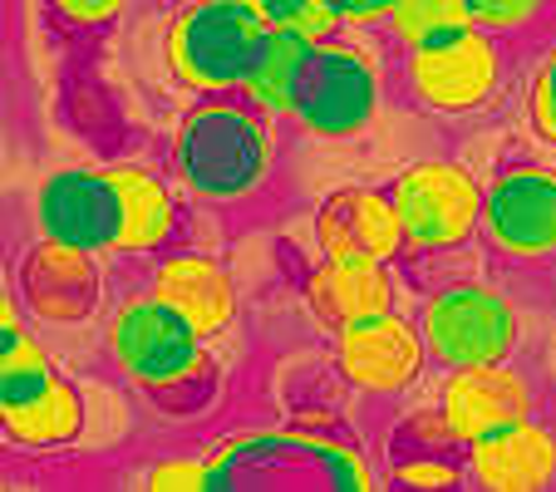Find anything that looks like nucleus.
<instances>
[{"label":"nucleus","mask_w":556,"mask_h":492,"mask_svg":"<svg viewBox=\"0 0 556 492\" xmlns=\"http://www.w3.org/2000/svg\"><path fill=\"white\" fill-rule=\"evenodd\" d=\"M104 350L118 379L173 419L202 414L222 389V359L212 355V340H202L153 291L114 301L104 320Z\"/></svg>","instance_id":"obj_1"},{"label":"nucleus","mask_w":556,"mask_h":492,"mask_svg":"<svg viewBox=\"0 0 556 492\" xmlns=\"http://www.w3.org/2000/svg\"><path fill=\"white\" fill-rule=\"evenodd\" d=\"M276 118L242 94H198L173 134V178L188 198L231 207L252 202L276 173Z\"/></svg>","instance_id":"obj_2"},{"label":"nucleus","mask_w":556,"mask_h":492,"mask_svg":"<svg viewBox=\"0 0 556 492\" xmlns=\"http://www.w3.org/2000/svg\"><path fill=\"white\" fill-rule=\"evenodd\" d=\"M212 458V492L227 488H326V492H369L375 468L359 449H345L336 439L305 429H252L237 439L217 443Z\"/></svg>","instance_id":"obj_3"},{"label":"nucleus","mask_w":556,"mask_h":492,"mask_svg":"<svg viewBox=\"0 0 556 492\" xmlns=\"http://www.w3.org/2000/svg\"><path fill=\"white\" fill-rule=\"evenodd\" d=\"M389 202L400 212L404 252L400 262H433L463 252L483 227V182L458 157H419L384 182Z\"/></svg>","instance_id":"obj_4"},{"label":"nucleus","mask_w":556,"mask_h":492,"mask_svg":"<svg viewBox=\"0 0 556 492\" xmlns=\"http://www.w3.org/2000/svg\"><path fill=\"white\" fill-rule=\"evenodd\" d=\"M419 336L433 369H468L513 359L522 345V315L513 295H503L488 281H443L419 305Z\"/></svg>","instance_id":"obj_5"},{"label":"nucleus","mask_w":556,"mask_h":492,"mask_svg":"<svg viewBox=\"0 0 556 492\" xmlns=\"http://www.w3.org/2000/svg\"><path fill=\"white\" fill-rule=\"evenodd\" d=\"M379 104H384V64H379L375 45L330 35L305 60L291 124L311 138L345 143L375 124Z\"/></svg>","instance_id":"obj_6"},{"label":"nucleus","mask_w":556,"mask_h":492,"mask_svg":"<svg viewBox=\"0 0 556 492\" xmlns=\"http://www.w3.org/2000/svg\"><path fill=\"white\" fill-rule=\"evenodd\" d=\"M266 35L256 5L242 0H188L168 25V70L192 99L198 94H237L247 64Z\"/></svg>","instance_id":"obj_7"},{"label":"nucleus","mask_w":556,"mask_h":492,"mask_svg":"<svg viewBox=\"0 0 556 492\" xmlns=\"http://www.w3.org/2000/svg\"><path fill=\"white\" fill-rule=\"evenodd\" d=\"M507 74V54L497 45V35L468 30L448 35V40L419 45V50H404V89L424 114L439 118H468L483 114L497 99Z\"/></svg>","instance_id":"obj_8"},{"label":"nucleus","mask_w":556,"mask_h":492,"mask_svg":"<svg viewBox=\"0 0 556 492\" xmlns=\"http://www.w3.org/2000/svg\"><path fill=\"white\" fill-rule=\"evenodd\" d=\"M478 237L507 262H552L556 256V168L507 163L483 182V227Z\"/></svg>","instance_id":"obj_9"},{"label":"nucleus","mask_w":556,"mask_h":492,"mask_svg":"<svg viewBox=\"0 0 556 492\" xmlns=\"http://www.w3.org/2000/svg\"><path fill=\"white\" fill-rule=\"evenodd\" d=\"M99 262H104V256L40 237L35 247H25L11 272L15 301H21V311H30L35 320L54 325V330L89 325L104 311V295H109L104 266Z\"/></svg>","instance_id":"obj_10"},{"label":"nucleus","mask_w":556,"mask_h":492,"mask_svg":"<svg viewBox=\"0 0 556 492\" xmlns=\"http://www.w3.org/2000/svg\"><path fill=\"white\" fill-rule=\"evenodd\" d=\"M35 227L40 237L79 247L94 256L118 252L124 231V182L118 168H60L35 192Z\"/></svg>","instance_id":"obj_11"},{"label":"nucleus","mask_w":556,"mask_h":492,"mask_svg":"<svg viewBox=\"0 0 556 492\" xmlns=\"http://www.w3.org/2000/svg\"><path fill=\"white\" fill-rule=\"evenodd\" d=\"M336 369L359 394H409L429 369L419 320L404 311H379L336 330Z\"/></svg>","instance_id":"obj_12"},{"label":"nucleus","mask_w":556,"mask_h":492,"mask_svg":"<svg viewBox=\"0 0 556 492\" xmlns=\"http://www.w3.org/2000/svg\"><path fill=\"white\" fill-rule=\"evenodd\" d=\"M429 404L439 408L448 439L463 449V443H472L478 433H493V429H503V424L536 414V384L527 369L513 365V359L443 369V379H439Z\"/></svg>","instance_id":"obj_13"},{"label":"nucleus","mask_w":556,"mask_h":492,"mask_svg":"<svg viewBox=\"0 0 556 492\" xmlns=\"http://www.w3.org/2000/svg\"><path fill=\"white\" fill-rule=\"evenodd\" d=\"M463 478L488 492H546L556 488V424L513 419L463 443Z\"/></svg>","instance_id":"obj_14"},{"label":"nucleus","mask_w":556,"mask_h":492,"mask_svg":"<svg viewBox=\"0 0 556 492\" xmlns=\"http://www.w3.org/2000/svg\"><path fill=\"white\" fill-rule=\"evenodd\" d=\"M148 291L168 305L173 315H182L202 340L231 336V325L242 315L237 281L207 252H157L153 272H148Z\"/></svg>","instance_id":"obj_15"},{"label":"nucleus","mask_w":556,"mask_h":492,"mask_svg":"<svg viewBox=\"0 0 556 492\" xmlns=\"http://www.w3.org/2000/svg\"><path fill=\"white\" fill-rule=\"evenodd\" d=\"M315 252L320 256H375V262H400L404 231L400 212L384 188H336L315 207Z\"/></svg>","instance_id":"obj_16"},{"label":"nucleus","mask_w":556,"mask_h":492,"mask_svg":"<svg viewBox=\"0 0 556 492\" xmlns=\"http://www.w3.org/2000/svg\"><path fill=\"white\" fill-rule=\"evenodd\" d=\"M305 305L330 330H340L350 320H365V315H379V311H400L394 262H375V256H320L305 272Z\"/></svg>","instance_id":"obj_17"},{"label":"nucleus","mask_w":556,"mask_h":492,"mask_svg":"<svg viewBox=\"0 0 556 492\" xmlns=\"http://www.w3.org/2000/svg\"><path fill=\"white\" fill-rule=\"evenodd\" d=\"M118 182H124V231H118L114 256H157L173 252V241L182 237V202L178 188L163 182L143 163H114Z\"/></svg>","instance_id":"obj_18"},{"label":"nucleus","mask_w":556,"mask_h":492,"mask_svg":"<svg viewBox=\"0 0 556 492\" xmlns=\"http://www.w3.org/2000/svg\"><path fill=\"white\" fill-rule=\"evenodd\" d=\"M311 50H315V40L266 25V35H262V45H256L252 64H247L237 94H242L252 109H262L266 118L286 124V118L295 114V89H301V74H305Z\"/></svg>","instance_id":"obj_19"},{"label":"nucleus","mask_w":556,"mask_h":492,"mask_svg":"<svg viewBox=\"0 0 556 492\" xmlns=\"http://www.w3.org/2000/svg\"><path fill=\"white\" fill-rule=\"evenodd\" d=\"M85 433V399L74 389V379L54 375L50 384L40 389L35 399L25 404H11L0 408V439L15 443V449H64Z\"/></svg>","instance_id":"obj_20"},{"label":"nucleus","mask_w":556,"mask_h":492,"mask_svg":"<svg viewBox=\"0 0 556 492\" xmlns=\"http://www.w3.org/2000/svg\"><path fill=\"white\" fill-rule=\"evenodd\" d=\"M468 0H394L389 11V35L400 50H419V45L448 40V35L468 30Z\"/></svg>","instance_id":"obj_21"},{"label":"nucleus","mask_w":556,"mask_h":492,"mask_svg":"<svg viewBox=\"0 0 556 492\" xmlns=\"http://www.w3.org/2000/svg\"><path fill=\"white\" fill-rule=\"evenodd\" d=\"M54 375H60V369H54L50 350H45L30 330H21L11 345H0V408L35 399Z\"/></svg>","instance_id":"obj_22"},{"label":"nucleus","mask_w":556,"mask_h":492,"mask_svg":"<svg viewBox=\"0 0 556 492\" xmlns=\"http://www.w3.org/2000/svg\"><path fill=\"white\" fill-rule=\"evenodd\" d=\"M256 11H262L266 25H276V30H295L315 45L330 40V35H340V21H336V11H330L326 0H256Z\"/></svg>","instance_id":"obj_23"},{"label":"nucleus","mask_w":556,"mask_h":492,"mask_svg":"<svg viewBox=\"0 0 556 492\" xmlns=\"http://www.w3.org/2000/svg\"><path fill=\"white\" fill-rule=\"evenodd\" d=\"M527 128L556 148V40L536 54L532 79H527Z\"/></svg>","instance_id":"obj_24"},{"label":"nucleus","mask_w":556,"mask_h":492,"mask_svg":"<svg viewBox=\"0 0 556 492\" xmlns=\"http://www.w3.org/2000/svg\"><path fill=\"white\" fill-rule=\"evenodd\" d=\"M148 492H212V458L207 453H178V458H157L153 468L138 478Z\"/></svg>","instance_id":"obj_25"},{"label":"nucleus","mask_w":556,"mask_h":492,"mask_svg":"<svg viewBox=\"0 0 556 492\" xmlns=\"http://www.w3.org/2000/svg\"><path fill=\"white\" fill-rule=\"evenodd\" d=\"M394 482L400 488H458L463 458L458 453H394Z\"/></svg>","instance_id":"obj_26"},{"label":"nucleus","mask_w":556,"mask_h":492,"mask_svg":"<svg viewBox=\"0 0 556 492\" xmlns=\"http://www.w3.org/2000/svg\"><path fill=\"white\" fill-rule=\"evenodd\" d=\"M542 11H546V0H468L472 25L497 35V40H503V35L532 30V25L542 21Z\"/></svg>","instance_id":"obj_27"},{"label":"nucleus","mask_w":556,"mask_h":492,"mask_svg":"<svg viewBox=\"0 0 556 492\" xmlns=\"http://www.w3.org/2000/svg\"><path fill=\"white\" fill-rule=\"evenodd\" d=\"M45 5H50L64 25H74V30H104V25H114L134 0H45Z\"/></svg>","instance_id":"obj_28"},{"label":"nucleus","mask_w":556,"mask_h":492,"mask_svg":"<svg viewBox=\"0 0 556 492\" xmlns=\"http://www.w3.org/2000/svg\"><path fill=\"white\" fill-rule=\"evenodd\" d=\"M336 11L340 30H375V25H389V11L394 0H326Z\"/></svg>","instance_id":"obj_29"},{"label":"nucleus","mask_w":556,"mask_h":492,"mask_svg":"<svg viewBox=\"0 0 556 492\" xmlns=\"http://www.w3.org/2000/svg\"><path fill=\"white\" fill-rule=\"evenodd\" d=\"M25 330V311H21V301H15V291H5L0 286V345H11L15 336Z\"/></svg>","instance_id":"obj_30"},{"label":"nucleus","mask_w":556,"mask_h":492,"mask_svg":"<svg viewBox=\"0 0 556 492\" xmlns=\"http://www.w3.org/2000/svg\"><path fill=\"white\" fill-rule=\"evenodd\" d=\"M242 5H256V0H242Z\"/></svg>","instance_id":"obj_31"},{"label":"nucleus","mask_w":556,"mask_h":492,"mask_svg":"<svg viewBox=\"0 0 556 492\" xmlns=\"http://www.w3.org/2000/svg\"><path fill=\"white\" fill-rule=\"evenodd\" d=\"M0 488H5V478H0Z\"/></svg>","instance_id":"obj_32"}]
</instances>
